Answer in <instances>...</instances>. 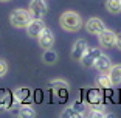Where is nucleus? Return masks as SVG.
<instances>
[{"instance_id":"1","label":"nucleus","mask_w":121,"mask_h":118,"mask_svg":"<svg viewBox=\"0 0 121 118\" xmlns=\"http://www.w3.org/2000/svg\"><path fill=\"white\" fill-rule=\"evenodd\" d=\"M59 23L65 31H78L82 26V19L75 11H65L59 17Z\"/></svg>"},{"instance_id":"2","label":"nucleus","mask_w":121,"mask_h":118,"mask_svg":"<svg viewBox=\"0 0 121 118\" xmlns=\"http://www.w3.org/2000/svg\"><path fill=\"white\" fill-rule=\"evenodd\" d=\"M31 20H33V16H31V13H30V9H22V8H19V9H14L9 16L11 25L16 26V28H26Z\"/></svg>"},{"instance_id":"3","label":"nucleus","mask_w":121,"mask_h":118,"mask_svg":"<svg viewBox=\"0 0 121 118\" xmlns=\"http://www.w3.org/2000/svg\"><path fill=\"white\" fill-rule=\"evenodd\" d=\"M28 9L31 13L33 19H43L48 13V6H47L45 0H31Z\"/></svg>"},{"instance_id":"4","label":"nucleus","mask_w":121,"mask_h":118,"mask_svg":"<svg viewBox=\"0 0 121 118\" xmlns=\"http://www.w3.org/2000/svg\"><path fill=\"white\" fill-rule=\"evenodd\" d=\"M101 54V50L99 47H87L86 53H84V56L81 57V65L84 68H90L95 65V61L96 57Z\"/></svg>"},{"instance_id":"5","label":"nucleus","mask_w":121,"mask_h":118,"mask_svg":"<svg viewBox=\"0 0 121 118\" xmlns=\"http://www.w3.org/2000/svg\"><path fill=\"white\" fill-rule=\"evenodd\" d=\"M50 87L56 92V95L59 96L60 101H65L68 96V82L64 79H54L50 82Z\"/></svg>"},{"instance_id":"6","label":"nucleus","mask_w":121,"mask_h":118,"mask_svg":"<svg viewBox=\"0 0 121 118\" xmlns=\"http://www.w3.org/2000/svg\"><path fill=\"white\" fill-rule=\"evenodd\" d=\"M99 37V45L103 48H112V47H117V34H115L112 30H104L103 33L98 34Z\"/></svg>"},{"instance_id":"7","label":"nucleus","mask_w":121,"mask_h":118,"mask_svg":"<svg viewBox=\"0 0 121 118\" xmlns=\"http://www.w3.org/2000/svg\"><path fill=\"white\" fill-rule=\"evenodd\" d=\"M43 30H45L43 19H33L28 23V26H26V33H28L30 37H39Z\"/></svg>"},{"instance_id":"8","label":"nucleus","mask_w":121,"mask_h":118,"mask_svg":"<svg viewBox=\"0 0 121 118\" xmlns=\"http://www.w3.org/2000/svg\"><path fill=\"white\" fill-rule=\"evenodd\" d=\"M86 30L89 34H99V33H103L106 30V25H104V22L99 17H92L87 20Z\"/></svg>"},{"instance_id":"9","label":"nucleus","mask_w":121,"mask_h":118,"mask_svg":"<svg viewBox=\"0 0 121 118\" xmlns=\"http://www.w3.org/2000/svg\"><path fill=\"white\" fill-rule=\"evenodd\" d=\"M93 67L98 70L99 73H109V70L112 68V62H110V57L107 56V54L101 53L99 56L96 57V61H95V65Z\"/></svg>"},{"instance_id":"10","label":"nucleus","mask_w":121,"mask_h":118,"mask_svg":"<svg viewBox=\"0 0 121 118\" xmlns=\"http://www.w3.org/2000/svg\"><path fill=\"white\" fill-rule=\"evenodd\" d=\"M87 47L89 45H87L86 39H78L73 44V48H71V57L76 59V61H81V57L84 56V53L87 50Z\"/></svg>"},{"instance_id":"11","label":"nucleus","mask_w":121,"mask_h":118,"mask_svg":"<svg viewBox=\"0 0 121 118\" xmlns=\"http://www.w3.org/2000/svg\"><path fill=\"white\" fill-rule=\"evenodd\" d=\"M39 39V45L42 47V48H51V47L54 45V34L51 33V30L45 28L42 33H40V36L37 37Z\"/></svg>"},{"instance_id":"12","label":"nucleus","mask_w":121,"mask_h":118,"mask_svg":"<svg viewBox=\"0 0 121 118\" xmlns=\"http://www.w3.org/2000/svg\"><path fill=\"white\" fill-rule=\"evenodd\" d=\"M14 98L19 101V103H25L26 100H30V96H31V90L28 89V87H19V89L14 90Z\"/></svg>"},{"instance_id":"13","label":"nucleus","mask_w":121,"mask_h":118,"mask_svg":"<svg viewBox=\"0 0 121 118\" xmlns=\"http://www.w3.org/2000/svg\"><path fill=\"white\" fill-rule=\"evenodd\" d=\"M109 76H110L112 82H113V86L121 84V64L112 65V68L109 70Z\"/></svg>"},{"instance_id":"14","label":"nucleus","mask_w":121,"mask_h":118,"mask_svg":"<svg viewBox=\"0 0 121 118\" xmlns=\"http://www.w3.org/2000/svg\"><path fill=\"white\" fill-rule=\"evenodd\" d=\"M96 84H98L99 89H110V87L113 86V82H112L109 73H101V75L98 76V79H96Z\"/></svg>"},{"instance_id":"15","label":"nucleus","mask_w":121,"mask_h":118,"mask_svg":"<svg viewBox=\"0 0 121 118\" xmlns=\"http://www.w3.org/2000/svg\"><path fill=\"white\" fill-rule=\"evenodd\" d=\"M101 101H103V95H101L99 90H90L89 95H87V103H89V106H95V104H101Z\"/></svg>"},{"instance_id":"16","label":"nucleus","mask_w":121,"mask_h":118,"mask_svg":"<svg viewBox=\"0 0 121 118\" xmlns=\"http://www.w3.org/2000/svg\"><path fill=\"white\" fill-rule=\"evenodd\" d=\"M19 117H22V118H33V117H36V110L30 106V104H23L22 103L20 109H19Z\"/></svg>"},{"instance_id":"17","label":"nucleus","mask_w":121,"mask_h":118,"mask_svg":"<svg viewBox=\"0 0 121 118\" xmlns=\"http://www.w3.org/2000/svg\"><path fill=\"white\" fill-rule=\"evenodd\" d=\"M42 59H43V62L45 64H54V62L57 61V53L53 50V48H47L45 51H43V54H42Z\"/></svg>"},{"instance_id":"18","label":"nucleus","mask_w":121,"mask_h":118,"mask_svg":"<svg viewBox=\"0 0 121 118\" xmlns=\"http://www.w3.org/2000/svg\"><path fill=\"white\" fill-rule=\"evenodd\" d=\"M106 9L112 14H118L121 11V0H107L106 2Z\"/></svg>"},{"instance_id":"19","label":"nucleus","mask_w":121,"mask_h":118,"mask_svg":"<svg viewBox=\"0 0 121 118\" xmlns=\"http://www.w3.org/2000/svg\"><path fill=\"white\" fill-rule=\"evenodd\" d=\"M62 117H65V118H81V117H86L84 114H81V112L78 110V109H75L73 106H70V107H67L64 112H62Z\"/></svg>"},{"instance_id":"20","label":"nucleus","mask_w":121,"mask_h":118,"mask_svg":"<svg viewBox=\"0 0 121 118\" xmlns=\"http://www.w3.org/2000/svg\"><path fill=\"white\" fill-rule=\"evenodd\" d=\"M71 106H73V107H75V109H78V110L81 112V114H84V115H86L87 103H84V101H82V100H78V101H75V103L71 104Z\"/></svg>"},{"instance_id":"21","label":"nucleus","mask_w":121,"mask_h":118,"mask_svg":"<svg viewBox=\"0 0 121 118\" xmlns=\"http://www.w3.org/2000/svg\"><path fill=\"white\" fill-rule=\"evenodd\" d=\"M6 72H8V64H6V61L0 59V78H3V76L6 75Z\"/></svg>"},{"instance_id":"22","label":"nucleus","mask_w":121,"mask_h":118,"mask_svg":"<svg viewBox=\"0 0 121 118\" xmlns=\"http://www.w3.org/2000/svg\"><path fill=\"white\" fill-rule=\"evenodd\" d=\"M117 48H118V50H121V33H118V34H117Z\"/></svg>"},{"instance_id":"23","label":"nucleus","mask_w":121,"mask_h":118,"mask_svg":"<svg viewBox=\"0 0 121 118\" xmlns=\"http://www.w3.org/2000/svg\"><path fill=\"white\" fill-rule=\"evenodd\" d=\"M0 2H9V0H0Z\"/></svg>"}]
</instances>
